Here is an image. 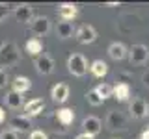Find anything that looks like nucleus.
<instances>
[{"instance_id":"nucleus-1","label":"nucleus","mask_w":149,"mask_h":139,"mask_svg":"<svg viewBox=\"0 0 149 139\" xmlns=\"http://www.w3.org/2000/svg\"><path fill=\"white\" fill-rule=\"evenodd\" d=\"M21 59V52H19V46L11 41L0 45V67H9V65H15Z\"/></svg>"},{"instance_id":"nucleus-2","label":"nucleus","mask_w":149,"mask_h":139,"mask_svg":"<svg viewBox=\"0 0 149 139\" xmlns=\"http://www.w3.org/2000/svg\"><path fill=\"white\" fill-rule=\"evenodd\" d=\"M67 69L73 76L77 78H82L84 74L88 72V61L82 54H71L67 58Z\"/></svg>"},{"instance_id":"nucleus-3","label":"nucleus","mask_w":149,"mask_h":139,"mask_svg":"<svg viewBox=\"0 0 149 139\" xmlns=\"http://www.w3.org/2000/svg\"><path fill=\"white\" fill-rule=\"evenodd\" d=\"M149 59V48L142 43H136L129 50V61L130 65H146Z\"/></svg>"},{"instance_id":"nucleus-4","label":"nucleus","mask_w":149,"mask_h":139,"mask_svg":"<svg viewBox=\"0 0 149 139\" xmlns=\"http://www.w3.org/2000/svg\"><path fill=\"white\" fill-rule=\"evenodd\" d=\"M129 111H130V117L132 119L142 120V119H146L149 115V106L142 96H134V98L130 100V104H129Z\"/></svg>"},{"instance_id":"nucleus-5","label":"nucleus","mask_w":149,"mask_h":139,"mask_svg":"<svg viewBox=\"0 0 149 139\" xmlns=\"http://www.w3.org/2000/svg\"><path fill=\"white\" fill-rule=\"evenodd\" d=\"M104 124H106L108 130H112V132H116V130H125V128H127V117H125L121 111L112 109L110 113L106 115Z\"/></svg>"},{"instance_id":"nucleus-6","label":"nucleus","mask_w":149,"mask_h":139,"mask_svg":"<svg viewBox=\"0 0 149 139\" xmlns=\"http://www.w3.org/2000/svg\"><path fill=\"white\" fill-rule=\"evenodd\" d=\"M118 28L123 34H134L140 28V19L136 15H121L119 22H118Z\"/></svg>"},{"instance_id":"nucleus-7","label":"nucleus","mask_w":149,"mask_h":139,"mask_svg":"<svg viewBox=\"0 0 149 139\" xmlns=\"http://www.w3.org/2000/svg\"><path fill=\"white\" fill-rule=\"evenodd\" d=\"M74 35H77V41L82 43V45H90V43H93V41L97 39L95 28L90 26V24H82L77 32H74Z\"/></svg>"},{"instance_id":"nucleus-8","label":"nucleus","mask_w":149,"mask_h":139,"mask_svg":"<svg viewBox=\"0 0 149 139\" xmlns=\"http://www.w3.org/2000/svg\"><path fill=\"white\" fill-rule=\"evenodd\" d=\"M36 71L39 72V74H43V76H47V74H50L54 71V59L50 58V56H47V54H39L36 58Z\"/></svg>"},{"instance_id":"nucleus-9","label":"nucleus","mask_w":149,"mask_h":139,"mask_svg":"<svg viewBox=\"0 0 149 139\" xmlns=\"http://www.w3.org/2000/svg\"><path fill=\"white\" fill-rule=\"evenodd\" d=\"M82 130H84V133H86V136L95 137L97 133H101V130H102L101 119H99V117H93V115L86 117V119L82 120Z\"/></svg>"},{"instance_id":"nucleus-10","label":"nucleus","mask_w":149,"mask_h":139,"mask_svg":"<svg viewBox=\"0 0 149 139\" xmlns=\"http://www.w3.org/2000/svg\"><path fill=\"white\" fill-rule=\"evenodd\" d=\"M30 30L34 32L36 35H45V34H49V30H50V21H49V17H34V19H32V22H30Z\"/></svg>"},{"instance_id":"nucleus-11","label":"nucleus","mask_w":149,"mask_h":139,"mask_svg":"<svg viewBox=\"0 0 149 139\" xmlns=\"http://www.w3.org/2000/svg\"><path fill=\"white\" fill-rule=\"evenodd\" d=\"M45 109V102L41 100V98H34V100H30V102H26L24 104V117H36V115H39L41 111Z\"/></svg>"},{"instance_id":"nucleus-12","label":"nucleus","mask_w":149,"mask_h":139,"mask_svg":"<svg viewBox=\"0 0 149 139\" xmlns=\"http://www.w3.org/2000/svg\"><path fill=\"white\" fill-rule=\"evenodd\" d=\"M9 124H11V130L13 132H30L32 130V120L24 117V115H17V117H13L9 120Z\"/></svg>"},{"instance_id":"nucleus-13","label":"nucleus","mask_w":149,"mask_h":139,"mask_svg":"<svg viewBox=\"0 0 149 139\" xmlns=\"http://www.w3.org/2000/svg\"><path fill=\"white\" fill-rule=\"evenodd\" d=\"M50 96H52L54 102L63 104V102L69 98V85L67 83H56L52 87V91H50Z\"/></svg>"},{"instance_id":"nucleus-14","label":"nucleus","mask_w":149,"mask_h":139,"mask_svg":"<svg viewBox=\"0 0 149 139\" xmlns=\"http://www.w3.org/2000/svg\"><path fill=\"white\" fill-rule=\"evenodd\" d=\"M13 17L17 19L19 22H22V24H28V22H32V8L28 6V4H21V6H17L13 9Z\"/></svg>"},{"instance_id":"nucleus-15","label":"nucleus","mask_w":149,"mask_h":139,"mask_svg":"<svg viewBox=\"0 0 149 139\" xmlns=\"http://www.w3.org/2000/svg\"><path fill=\"white\" fill-rule=\"evenodd\" d=\"M58 15H60V19H62V21H65V22H71L73 19L78 15V8L74 6V4L65 2V4H62V6L58 8Z\"/></svg>"},{"instance_id":"nucleus-16","label":"nucleus","mask_w":149,"mask_h":139,"mask_svg":"<svg viewBox=\"0 0 149 139\" xmlns=\"http://www.w3.org/2000/svg\"><path fill=\"white\" fill-rule=\"evenodd\" d=\"M112 96H114L116 100H119V102H127L129 96H130L129 83L127 82H121V83H118V85H114V87H112Z\"/></svg>"},{"instance_id":"nucleus-17","label":"nucleus","mask_w":149,"mask_h":139,"mask_svg":"<svg viewBox=\"0 0 149 139\" xmlns=\"http://www.w3.org/2000/svg\"><path fill=\"white\" fill-rule=\"evenodd\" d=\"M108 56L112 59H116V61H121V59L127 56V46H125L123 43H112L110 46H108Z\"/></svg>"},{"instance_id":"nucleus-18","label":"nucleus","mask_w":149,"mask_h":139,"mask_svg":"<svg viewBox=\"0 0 149 139\" xmlns=\"http://www.w3.org/2000/svg\"><path fill=\"white\" fill-rule=\"evenodd\" d=\"M74 34V28L71 22H65V21H60L58 24H56V35L60 37V39H67V37H73Z\"/></svg>"},{"instance_id":"nucleus-19","label":"nucleus","mask_w":149,"mask_h":139,"mask_svg":"<svg viewBox=\"0 0 149 139\" xmlns=\"http://www.w3.org/2000/svg\"><path fill=\"white\" fill-rule=\"evenodd\" d=\"M30 87H32L30 78H26V76H17V78H13V89H11V91H15V93H19V95H22V93L28 91Z\"/></svg>"},{"instance_id":"nucleus-20","label":"nucleus","mask_w":149,"mask_h":139,"mask_svg":"<svg viewBox=\"0 0 149 139\" xmlns=\"http://www.w3.org/2000/svg\"><path fill=\"white\" fill-rule=\"evenodd\" d=\"M56 117H58V120L63 124V126H69V124L74 120V111L71 108H62L56 111Z\"/></svg>"},{"instance_id":"nucleus-21","label":"nucleus","mask_w":149,"mask_h":139,"mask_svg":"<svg viewBox=\"0 0 149 139\" xmlns=\"http://www.w3.org/2000/svg\"><path fill=\"white\" fill-rule=\"evenodd\" d=\"M91 74L93 76H97V78H102V76H106L108 74V65H106L102 59H95V61L91 63Z\"/></svg>"},{"instance_id":"nucleus-22","label":"nucleus","mask_w":149,"mask_h":139,"mask_svg":"<svg viewBox=\"0 0 149 139\" xmlns=\"http://www.w3.org/2000/svg\"><path fill=\"white\" fill-rule=\"evenodd\" d=\"M26 52L30 56H36V58H37V56L43 52V45H41V41L36 39V37H34V39H28L26 41Z\"/></svg>"},{"instance_id":"nucleus-23","label":"nucleus","mask_w":149,"mask_h":139,"mask_svg":"<svg viewBox=\"0 0 149 139\" xmlns=\"http://www.w3.org/2000/svg\"><path fill=\"white\" fill-rule=\"evenodd\" d=\"M6 104H8V108L19 109L22 106V96L19 95V93H15V91H9L6 95Z\"/></svg>"},{"instance_id":"nucleus-24","label":"nucleus","mask_w":149,"mask_h":139,"mask_svg":"<svg viewBox=\"0 0 149 139\" xmlns=\"http://www.w3.org/2000/svg\"><path fill=\"white\" fill-rule=\"evenodd\" d=\"M95 91H97V95H99L102 100L108 98V96H112V85H110V83H99V85L95 87Z\"/></svg>"},{"instance_id":"nucleus-25","label":"nucleus","mask_w":149,"mask_h":139,"mask_svg":"<svg viewBox=\"0 0 149 139\" xmlns=\"http://www.w3.org/2000/svg\"><path fill=\"white\" fill-rule=\"evenodd\" d=\"M86 100L90 102L91 106H101L102 102H104L99 95H97V91H95V89H91V91H88V93H86Z\"/></svg>"},{"instance_id":"nucleus-26","label":"nucleus","mask_w":149,"mask_h":139,"mask_svg":"<svg viewBox=\"0 0 149 139\" xmlns=\"http://www.w3.org/2000/svg\"><path fill=\"white\" fill-rule=\"evenodd\" d=\"M13 11V8H11V4H4V2H0V22H4L8 19V15Z\"/></svg>"},{"instance_id":"nucleus-27","label":"nucleus","mask_w":149,"mask_h":139,"mask_svg":"<svg viewBox=\"0 0 149 139\" xmlns=\"http://www.w3.org/2000/svg\"><path fill=\"white\" fill-rule=\"evenodd\" d=\"M30 139H49V137H47V133L43 132V130H32Z\"/></svg>"},{"instance_id":"nucleus-28","label":"nucleus","mask_w":149,"mask_h":139,"mask_svg":"<svg viewBox=\"0 0 149 139\" xmlns=\"http://www.w3.org/2000/svg\"><path fill=\"white\" fill-rule=\"evenodd\" d=\"M0 139H19L17 132H13V130H6V132L0 133Z\"/></svg>"},{"instance_id":"nucleus-29","label":"nucleus","mask_w":149,"mask_h":139,"mask_svg":"<svg viewBox=\"0 0 149 139\" xmlns=\"http://www.w3.org/2000/svg\"><path fill=\"white\" fill-rule=\"evenodd\" d=\"M6 85H8V74L4 69H0V89H4Z\"/></svg>"},{"instance_id":"nucleus-30","label":"nucleus","mask_w":149,"mask_h":139,"mask_svg":"<svg viewBox=\"0 0 149 139\" xmlns=\"http://www.w3.org/2000/svg\"><path fill=\"white\" fill-rule=\"evenodd\" d=\"M142 83L149 89V71H147V72H143V76H142Z\"/></svg>"},{"instance_id":"nucleus-31","label":"nucleus","mask_w":149,"mask_h":139,"mask_svg":"<svg viewBox=\"0 0 149 139\" xmlns=\"http://www.w3.org/2000/svg\"><path fill=\"white\" fill-rule=\"evenodd\" d=\"M140 139H149V128L142 132V136H140Z\"/></svg>"},{"instance_id":"nucleus-32","label":"nucleus","mask_w":149,"mask_h":139,"mask_svg":"<svg viewBox=\"0 0 149 139\" xmlns=\"http://www.w3.org/2000/svg\"><path fill=\"white\" fill-rule=\"evenodd\" d=\"M4 119H6V111L4 108H0V122H4Z\"/></svg>"},{"instance_id":"nucleus-33","label":"nucleus","mask_w":149,"mask_h":139,"mask_svg":"<svg viewBox=\"0 0 149 139\" xmlns=\"http://www.w3.org/2000/svg\"><path fill=\"white\" fill-rule=\"evenodd\" d=\"M74 139H93L91 136H86V133H80V136H77Z\"/></svg>"}]
</instances>
